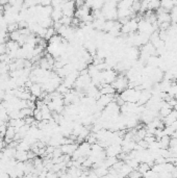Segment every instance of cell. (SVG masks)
I'll use <instances>...</instances> for the list:
<instances>
[{
    "label": "cell",
    "instance_id": "cell-6",
    "mask_svg": "<svg viewBox=\"0 0 177 178\" xmlns=\"http://www.w3.org/2000/svg\"><path fill=\"white\" fill-rule=\"evenodd\" d=\"M149 169H151V167L149 166L147 162H140V165H139V167H138V169L136 170H138V171L140 172L142 175H144Z\"/></svg>",
    "mask_w": 177,
    "mask_h": 178
},
{
    "label": "cell",
    "instance_id": "cell-9",
    "mask_svg": "<svg viewBox=\"0 0 177 178\" xmlns=\"http://www.w3.org/2000/svg\"><path fill=\"white\" fill-rule=\"evenodd\" d=\"M171 138H176V139H177V130H175V131H174L173 136H172Z\"/></svg>",
    "mask_w": 177,
    "mask_h": 178
},
{
    "label": "cell",
    "instance_id": "cell-3",
    "mask_svg": "<svg viewBox=\"0 0 177 178\" xmlns=\"http://www.w3.org/2000/svg\"><path fill=\"white\" fill-rule=\"evenodd\" d=\"M15 158L18 162H26L28 161V154L27 151L25 150H17L16 155H15Z\"/></svg>",
    "mask_w": 177,
    "mask_h": 178
},
{
    "label": "cell",
    "instance_id": "cell-4",
    "mask_svg": "<svg viewBox=\"0 0 177 178\" xmlns=\"http://www.w3.org/2000/svg\"><path fill=\"white\" fill-rule=\"evenodd\" d=\"M132 168L128 166L126 162H124L122 165V167H121V169L119 170L118 173H119V176H128V175L130 174V172L132 171Z\"/></svg>",
    "mask_w": 177,
    "mask_h": 178
},
{
    "label": "cell",
    "instance_id": "cell-7",
    "mask_svg": "<svg viewBox=\"0 0 177 178\" xmlns=\"http://www.w3.org/2000/svg\"><path fill=\"white\" fill-rule=\"evenodd\" d=\"M21 30L20 29H17V30H15V31H13L9 34V37H11V40L13 41H16V42H18V41L20 40V38H21Z\"/></svg>",
    "mask_w": 177,
    "mask_h": 178
},
{
    "label": "cell",
    "instance_id": "cell-8",
    "mask_svg": "<svg viewBox=\"0 0 177 178\" xmlns=\"http://www.w3.org/2000/svg\"><path fill=\"white\" fill-rule=\"evenodd\" d=\"M172 164H173L175 167H177V157H173V162H172Z\"/></svg>",
    "mask_w": 177,
    "mask_h": 178
},
{
    "label": "cell",
    "instance_id": "cell-1",
    "mask_svg": "<svg viewBox=\"0 0 177 178\" xmlns=\"http://www.w3.org/2000/svg\"><path fill=\"white\" fill-rule=\"evenodd\" d=\"M128 83H129V80H128V78L126 76H117V78L112 83V85L115 88V90L117 92L121 93L122 91L128 88Z\"/></svg>",
    "mask_w": 177,
    "mask_h": 178
},
{
    "label": "cell",
    "instance_id": "cell-5",
    "mask_svg": "<svg viewBox=\"0 0 177 178\" xmlns=\"http://www.w3.org/2000/svg\"><path fill=\"white\" fill-rule=\"evenodd\" d=\"M170 140H171V136H164L163 138H161L158 140L159 147H161V148H169V146H170Z\"/></svg>",
    "mask_w": 177,
    "mask_h": 178
},
{
    "label": "cell",
    "instance_id": "cell-2",
    "mask_svg": "<svg viewBox=\"0 0 177 178\" xmlns=\"http://www.w3.org/2000/svg\"><path fill=\"white\" fill-rule=\"evenodd\" d=\"M77 145L73 144V143H69V144H63L60 146V149H62V152L64 154H68V155H72L75 152V150L77 149Z\"/></svg>",
    "mask_w": 177,
    "mask_h": 178
}]
</instances>
